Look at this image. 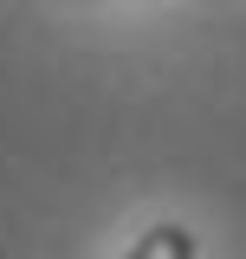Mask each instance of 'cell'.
<instances>
[{
	"label": "cell",
	"mask_w": 246,
	"mask_h": 259,
	"mask_svg": "<svg viewBox=\"0 0 246 259\" xmlns=\"http://www.w3.org/2000/svg\"><path fill=\"white\" fill-rule=\"evenodd\" d=\"M130 259H194V240H188V227H155Z\"/></svg>",
	"instance_id": "obj_1"
}]
</instances>
